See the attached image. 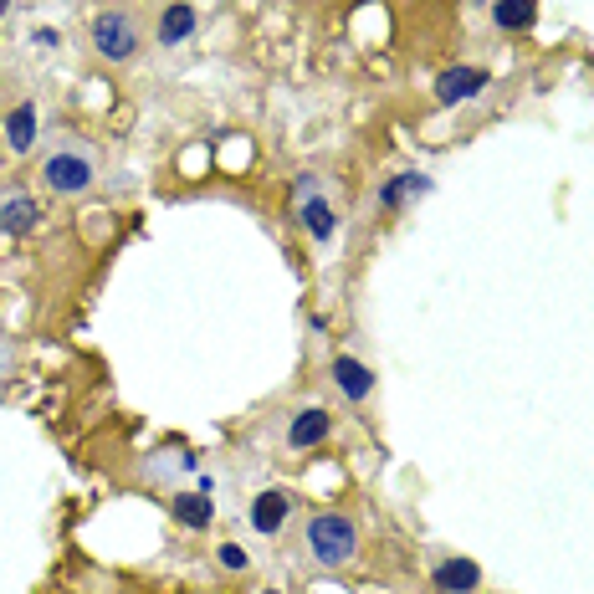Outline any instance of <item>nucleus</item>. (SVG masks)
Listing matches in <instances>:
<instances>
[{
    "instance_id": "a211bd4d",
    "label": "nucleus",
    "mask_w": 594,
    "mask_h": 594,
    "mask_svg": "<svg viewBox=\"0 0 594 594\" xmlns=\"http://www.w3.org/2000/svg\"><path fill=\"white\" fill-rule=\"evenodd\" d=\"M6 11H11V0H0V16H6Z\"/></svg>"
},
{
    "instance_id": "ddd939ff",
    "label": "nucleus",
    "mask_w": 594,
    "mask_h": 594,
    "mask_svg": "<svg viewBox=\"0 0 594 594\" xmlns=\"http://www.w3.org/2000/svg\"><path fill=\"white\" fill-rule=\"evenodd\" d=\"M6 144H11L16 154H26V149L36 144V103L11 108V118H6Z\"/></svg>"
},
{
    "instance_id": "9d476101",
    "label": "nucleus",
    "mask_w": 594,
    "mask_h": 594,
    "mask_svg": "<svg viewBox=\"0 0 594 594\" xmlns=\"http://www.w3.org/2000/svg\"><path fill=\"white\" fill-rule=\"evenodd\" d=\"M169 513H175V523H185L190 533H200V528H210V518H216V502H205V492H175Z\"/></svg>"
},
{
    "instance_id": "7ed1b4c3",
    "label": "nucleus",
    "mask_w": 594,
    "mask_h": 594,
    "mask_svg": "<svg viewBox=\"0 0 594 594\" xmlns=\"http://www.w3.org/2000/svg\"><path fill=\"white\" fill-rule=\"evenodd\" d=\"M41 185L52 195H82L93 185V159L77 154V149H57L47 164H41Z\"/></svg>"
},
{
    "instance_id": "6e6552de",
    "label": "nucleus",
    "mask_w": 594,
    "mask_h": 594,
    "mask_svg": "<svg viewBox=\"0 0 594 594\" xmlns=\"http://www.w3.org/2000/svg\"><path fill=\"white\" fill-rule=\"evenodd\" d=\"M328 431H333V420H328V410H303V415H297L292 420V426H287V446L292 451H313L318 441H328Z\"/></svg>"
},
{
    "instance_id": "f03ea898",
    "label": "nucleus",
    "mask_w": 594,
    "mask_h": 594,
    "mask_svg": "<svg viewBox=\"0 0 594 594\" xmlns=\"http://www.w3.org/2000/svg\"><path fill=\"white\" fill-rule=\"evenodd\" d=\"M93 47L108 57V62H129L139 52V26L129 11H103L93 16Z\"/></svg>"
},
{
    "instance_id": "2eb2a0df",
    "label": "nucleus",
    "mask_w": 594,
    "mask_h": 594,
    "mask_svg": "<svg viewBox=\"0 0 594 594\" xmlns=\"http://www.w3.org/2000/svg\"><path fill=\"white\" fill-rule=\"evenodd\" d=\"M297 216H303V226H308L313 241H333V205H328L323 195H308Z\"/></svg>"
},
{
    "instance_id": "dca6fc26",
    "label": "nucleus",
    "mask_w": 594,
    "mask_h": 594,
    "mask_svg": "<svg viewBox=\"0 0 594 594\" xmlns=\"http://www.w3.org/2000/svg\"><path fill=\"white\" fill-rule=\"evenodd\" d=\"M221 564H226V569H246V548H236V543H221Z\"/></svg>"
},
{
    "instance_id": "0eeeda50",
    "label": "nucleus",
    "mask_w": 594,
    "mask_h": 594,
    "mask_svg": "<svg viewBox=\"0 0 594 594\" xmlns=\"http://www.w3.org/2000/svg\"><path fill=\"white\" fill-rule=\"evenodd\" d=\"M333 385L344 390L349 400H369L374 395V369L359 364V359H349V354H338L333 359Z\"/></svg>"
},
{
    "instance_id": "39448f33",
    "label": "nucleus",
    "mask_w": 594,
    "mask_h": 594,
    "mask_svg": "<svg viewBox=\"0 0 594 594\" xmlns=\"http://www.w3.org/2000/svg\"><path fill=\"white\" fill-rule=\"evenodd\" d=\"M287 513H292V497H287L282 487L257 492V502L246 507V518H251V528H257V533H277V528L287 523Z\"/></svg>"
},
{
    "instance_id": "f8f14e48",
    "label": "nucleus",
    "mask_w": 594,
    "mask_h": 594,
    "mask_svg": "<svg viewBox=\"0 0 594 594\" xmlns=\"http://www.w3.org/2000/svg\"><path fill=\"white\" fill-rule=\"evenodd\" d=\"M36 221H41V205H36L31 195H11V200H0V231L26 236Z\"/></svg>"
},
{
    "instance_id": "4468645a",
    "label": "nucleus",
    "mask_w": 594,
    "mask_h": 594,
    "mask_svg": "<svg viewBox=\"0 0 594 594\" xmlns=\"http://www.w3.org/2000/svg\"><path fill=\"white\" fill-rule=\"evenodd\" d=\"M492 21H497L502 31H528V26L538 21V0H497Z\"/></svg>"
},
{
    "instance_id": "f3484780",
    "label": "nucleus",
    "mask_w": 594,
    "mask_h": 594,
    "mask_svg": "<svg viewBox=\"0 0 594 594\" xmlns=\"http://www.w3.org/2000/svg\"><path fill=\"white\" fill-rule=\"evenodd\" d=\"M31 41H36V47H52V52L62 47V36H57L52 26H36V31H31Z\"/></svg>"
},
{
    "instance_id": "6ab92c4d",
    "label": "nucleus",
    "mask_w": 594,
    "mask_h": 594,
    "mask_svg": "<svg viewBox=\"0 0 594 594\" xmlns=\"http://www.w3.org/2000/svg\"><path fill=\"white\" fill-rule=\"evenodd\" d=\"M262 594H277V589H262Z\"/></svg>"
},
{
    "instance_id": "f257e3e1",
    "label": "nucleus",
    "mask_w": 594,
    "mask_h": 594,
    "mask_svg": "<svg viewBox=\"0 0 594 594\" xmlns=\"http://www.w3.org/2000/svg\"><path fill=\"white\" fill-rule=\"evenodd\" d=\"M303 538H308V554L323 569H338V564H349L359 554V523L349 513H318Z\"/></svg>"
},
{
    "instance_id": "423d86ee",
    "label": "nucleus",
    "mask_w": 594,
    "mask_h": 594,
    "mask_svg": "<svg viewBox=\"0 0 594 594\" xmlns=\"http://www.w3.org/2000/svg\"><path fill=\"white\" fill-rule=\"evenodd\" d=\"M431 584H436L441 594H472V589L482 584V569H477L472 559H441V564L431 569Z\"/></svg>"
},
{
    "instance_id": "9b49d317",
    "label": "nucleus",
    "mask_w": 594,
    "mask_h": 594,
    "mask_svg": "<svg viewBox=\"0 0 594 594\" xmlns=\"http://www.w3.org/2000/svg\"><path fill=\"white\" fill-rule=\"evenodd\" d=\"M195 36V6H185V0H175V6H164L159 16V47H180V41Z\"/></svg>"
},
{
    "instance_id": "20e7f679",
    "label": "nucleus",
    "mask_w": 594,
    "mask_h": 594,
    "mask_svg": "<svg viewBox=\"0 0 594 594\" xmlns=\"http://www.w3.org/2000/svg\"><path fill=\"white\" fill-rule=\"evenodd\" d=\"M487 67H446L441 77H436V103L441 108H456V103H472V98H482L487 93Z\"/></svg>"
},
{
    "instance_id": "1a4fd4ad",
    "label": "nucleus",
    "mask_w": 594,
    "mask_h": 594,
    "mask_svg": "<svg viewBox=\"0 0 594 594\" xmlns=\"http://www.w3.org/2000/svg\"><path fill=\"white\" fill-rule=\"evenodd\" d=\"M431 190H436L431 175H420V169H405V175H395V180L379 185V205H385V210H400L410 195H431Z\"/></svg>"
}]
</instances>
